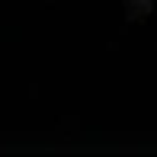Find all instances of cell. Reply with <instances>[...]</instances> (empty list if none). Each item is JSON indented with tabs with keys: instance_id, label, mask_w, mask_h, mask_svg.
<instances>
[{
	"instance_id": "1",
	"label": "cell",
	"mask_w": 157,
	"mask_h": 157,
	"mask_svg": "<svg viewBox=\"0 0 157 157\" xmlns=\"http://www.w3.org/2000/svg\"><path fill=\"white\" fill-rule=\"evenodd\" d=\"M125 10H128V19H144L154 13V0H125Z\"/></svg>"
}]
</instances>
